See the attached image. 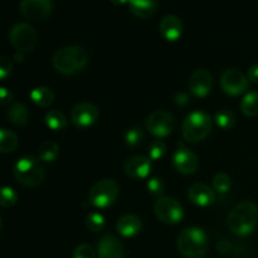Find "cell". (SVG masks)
<instances>
[{
  "label": "cell",
  "mask_w": 258,
  "mask_h": 258,
  "mask_svg": "<svg viewBox=\"0 0 258 258\" xmlns=\"http://www.w3.org/2000/svg\"><path fill=\"white\" fill-rule=\"evenodd\" d=\"M258 223V207L253 202L244 201L233 207L227 218L228 228L237 236H248Z\"/></svg>",
  "instance_id": "1"
},
{
  "label": "cell",
  "mask_w": 258,
  "mask_h": 258,
  "mask_svg": "<svg viewBox=\"0 0 258 258\" xmlns=\"http://www.w3.org/2000/svg\"><path fill=\"white\" fill-rule=\"evenodd\" d=\"M90 60L88 52L78 45H71L58 49L52 58L53 67L62 75H76L85 70Z\"/></svg>",
  "instance_id": "2"
},
{
  "label": "cell",
  "mask_w": 258,
  "mask_h": 258,
  "mask_svg": "<svg viewBox=\"0 0 258 258\" xmlns=\"http://www.w3.org/2000/svg\"><path fill=\"white\" fill-rule=\"evenodd\" d=\"M176 246L181 256L185 258H203L208 252V238L203 229L189 227L180 232Z\"/></svg>",
  "instance_id": "3"
},
{
  "label": "cell",
  "mask_w": 258,
  "mask_h": 258,
  "mask_svg": "<svg viewBox=\"0 0 258 258\" xmlns=\"http://www.w3.org/2000/svg\"><path fill=\"white\" fill-rule=\"evenodd\" d=\"M14 176L20 184L25 186L40 185L45 179V170L39 158L27 155L20 158L14 166Z\"/></svg>",
  "instance_id": "4"
},
{
  "label": "cell",
  "mask_w": 258,
  "mask_h": 258,
  "mask_svg": "<svg viewBox=\"0 0 258 258\" xmlns=\"http://www.w3.org/2000/svg\"><path fill=\"white\" fill-rule=\"evenodd\" d=\"M212 130V117L204 111L197 110L189 113L183 121L181 134L189 143H199L209 135Z\"/></svg>",
  "instance_id": "5"
},
{
  "label": "cell",
  "mask_w": 258,
  "mask_h": 258,
  "mask_svg": "<svg viewBox=\"0 0 258 258\" xmlns=\"http://www.w3.org/2000/svg\"><path fill=\"white\" fill-rule=\"evenodd\" d=\"M118 191L120 189L113 179H102L90 189L88 202L96 208H107L115 203Z\"/></svg>",
  "instance_id": "6"
},
{
  "label": "cell",
  "mask_w": 258,
  "mask_h": 258,
  "mask_svg": "<svg viewBox=\"0 0 258 258\" xmlns=\"http://www.w3.org/2000/svg\"><path fill=\"white\" fill-rule=\"evenodd\" d=\"M9 40L17 52H32L37 45V33L28 23H17L9 32Z\"/></svg>",
  "instance_id": "7"
},
{
  "label": "cell",
  "mask_w": 258,
  "mask_h": 258,
  "mask_svg": "<svg viewBox=\"0 0 258 258\" xmlns=\"http://www.w3.org/2000/svg\"><path fill=\"white\" fill-rule=\"evenodd\" d=\"M154 213L159 221L166 224H176L183 219L184 209L176 199L171 197H161L154 206Z\"/></svg>",
  "instance_id": "8"
},
{
  "label": "cell",
  "mask_w": 258,
  "mask_h": 258,
  "mask_svg": "<svg viewBox=\"0 0 258 258\" xmlns=\"http://www.w3.org/2000/svg\"><path fill=\"white\" fill-rule=\"evenodd\" d=\"M175 127V118L168 111H155L148 116L145 128L156 138H165L170 135Z\"/></svg>",
  "instance_id": "9"
},
{
  "label": "cell",
  "mask_w": 258,
  "mask_h": 258,
  "mask_svg": "<svg viewBox=\"0 0 258 258\" xmlns=\"http://www.w3.org/2000/svg\"><path fill=\"white\" fill-rule=\"evenodd\" d=\"M171 163H173L174 169L176 171L185 174V175L194 174L199 166L198 156L181 143H179L178 148L174 151Z\"/></svg>",
  "instance_id": "10"
},
{
  "label": "cell",
  "mask_w": 258,
  "mask_h": 258,
  "mask_svg": "<svg viewBox=\"0 0 258 258\" xmlns=\"http://www.w3.org/2000/svg\"><path fill=\"white\" fill-rule=\"evenodd\" d=\"M249 81L247 76H244L241 71L236 68H231L222 73L221 87L227 95L238 96L243 93L248 88Z\"/></svg>",
  "instance_id": "11"
},
{
  "label": "cell",
  "mask_w": 258,
  "mask_h": 258,
  "mask_svg": "<svg viewBox=\"0 0 258 258\" xmlns=\"http://www.w3.org/2000/svg\"><path fill=\"white\" fill-rule=\"evenodd\" d=\"M100 111L90 102H80L71 110V122L77 127H88L97 122Z\"/></svg>",
  "instance_id": "12"
},
{
  "label": "cell",
  "mask_w": 258,
  "mask_h": 258,
  "mask_svg": "<svg viewBox=\"0 0 258 258\" xmlns=\"http://www.w3.org/2000/svg\"><path fill=\"white\" fill-rule=\"evenodd\" d=\"M54 4L50 0H24L19 4V10L29 20H42L52 14Z\"/></svg>",
  "instance_id": "13"
},
{
  "label": "cell",
  "mask_w": 258,
  "mask_h": 258,
  "mask_svg": "<svg viewBox=\"0 0 258 258\" xmlns=\"http://www.w3.org/2000/svg\"><path fill=\"white\" fill-rule=\"evenodd\" d=\"M213 86V76L206 68L194 71L189 80V91L196 97H204L208 95Z\"/></svg>",
  "instance_id": "14"
},
{
  "label": "cell",
  "mask_w": 258,
  "mask_h": 258,
  "mask_svg": "<svg viewBox=\"0 0 258 258\" xmlns=\"http://www.w3.org/2000/svg\"><path fill=\"white\" fill-rule=\"evenodd\" d=\"M151 159L144 155H135L128 158L123 164V171L133 179H144L150 174Z\"/></svg>",
  "instance_id": "15"
},
{
  "label": "cell",
  "mask_w": 258,
  "mask_h": 258,
  "mask_svg": "<svg viewBox=\"0 0 258 258\" xmlns=\"http://www.w3.org/2000/svg\"><path fill=\"white\" fill-rule=\"evenodd\" d=\"M98 258H123V246L113 234H103L97 242Z\"/></svg>",
  "instance_id": "16"
},
{
  "label": "cell",
  "mask_w": 258,
  "mask_h": 258,
  "mask_svg": "<svg viewBox=\"0 0 258 258\" xmlns=\"http://www.w3.org/2000/svg\"><path fill=\"white\" fill-rule=\"evenodd\" d=\"M188 198L193 204L198 207H208L213 204L216 199L213 189L204 183H196L189 188Z\"/></svg>",
  "instance_id": "17"
},
{
  "label": "cell",
  "mask_w": 258,
  "mask_h": 258,
  "mask_svg": "<svg viewBox=\"0 0 258 258\" xmlns=\"http://www.w3.org/2000/svg\"><path fill=\"white\" fill-rule=\"evenodd\" d=\"M159 29H160V34L166 40L175 42L180 38L181 33H183V23H181L180 18L176 17V15L168 14L161 19Z\"/></svg>",
  "instance_id": "18"
},
{
  "label": "cell",
  "mask_w": 258,
  "mask_h": 258,
  "mask_svg": "<svg viewBox=\"0 0 258 258\" xmlns=\"http://www.w3.org/2000/svg\"><path fill=\"white\" fill-rule=\"evenodd\" d=\"M143 228V222L135 214H125L116 223V229L121 236L130 238L136 236Z\"/></svg>",
  "instance_id": "19"
},
{
  "label": "cell",
  "mask_w": 258,
  "mask_h": 258,
  "mask_svg": "<svg viewBox=\"0 0 258 258\" xmlns=\"http://www.w3.org/2000/svg\"><path fill=\"white\" fill-rule=\"evenodd\" d=\"M7 117L14 126H25L29 121V110L20 102H14L7 111Z\"/></svg>",
  "instance_id": "20"
},
{
  "label": "cell",
  "mask_w": 258,
  "mask_h": 258,
  "mask_svg": "<svg viewBox=\"0 0 258 258\" xmlns=\"http://www.w3.org/2000/svg\"><path fill=\"white\" fill-rule=\"evenodd\" d=\"M127 4L130 7L131 13L134 15H136L138 18H141V19H145V18H149L150 15H153L159 7L158 3L154 2V0H151V2L134 0V2H128Z\"/></svg>",
  "instance_id": "21"
},
{
  "label": "cell",
  "mask_w": 258,
  "mask_h": 258,
  "mask_svg": "<svg viewBox=\"0 0 258 258\" xmlns=\"http://www.w3.org/2000/svg\"><path fill=\"white\" fill-rule=\"evenodd\" d=\"M29 97L37 106H40V107H48V106L52 105L53 101H54V93H53V91L50 90V88L40 86V87H35L34 90L30 92Z\"/></svg>",
  "instance_id": "22"
},
{
  "label": "cell",
  "mask_w": 258,
  "mask_h": 258,
  "mask_svg": "<svg viewBox=\"0 0 258 258\" xmlns=\"http://www.w3.org/2000/svg\"><path fill=\"white\" fill-rule=\"evenodd\" d=\"M58 154H59V146L54 141H44L40 144L39 149H38L39 160L44 161V163H53L58 158Z\"/></svg>",
  "instance_id": "23"
},
{
  "label": "cell",
  "mask_w": 258,
  "mask_h": 258,
  "mask_svg": "<svg viewBox=\"0 0 258 258\" xmlns=\"http://www.w3.org/2000/svg\"><path fill=\"white\" fill-rule=\"evenodd\" d=\"M45 123L54 131H60L67 127V117L59 110H50L45 113Z\"/></svg>",
  "instance_id": "24"
},
{
  "label": "cell",
  "mask_w": 258,
  "mask_h": 258,
  "mask_svg": "<svg viewBox=\"0 0 258 258\" xmlns=\"http://www.w3.org/2000/svg\"><path fill=\"white\" fill-rule=\"evenodd\" d=\"M241 110L248 117H253L258 115V92L251 91L246 93L241 101Z\"/></svg>",
  "instance_id": "25"
},
{
  "label": "cell",
  "mask_w": 258,
  "mask_h": 258,
  "mask_svg": "<svg viewBox=\"0 0 258 258\" xmlns=\"http://www.w3.org/2000/svg\"><path fill=\"white\" fill-rule=\"evenodd\" d=\"M18 136L7 128H2L0 131V151L3 154H9L17 149Z\"/></svg>",
  "instance_id": "26"
},
{
  "label": "cell",
  "mask_w": 258,
  "mask_h": 258,
  "mask_svg": "<svg viewBox=\"0 0 258 258\" xmlns=\"http://www.w3.org/2000/svg\"><path fill=\"white\" fill-rule=\"evenodd\" d=\"M214 121L221 128L228 130L232 128L236 123V115L229 110H221L214 116Z\"/></svg>",
  "instance_id": "27"
},
{
  "label": "cell",
  "mask_w": 258,
  "mask_h": 258,
  "mask_svg": "<svg viewBox=\"0 0 258 258\" xmlns=\"http://www.w3.org/2000/svg\"><path fill=\"white\" fill-rule=\"evenodd\" d=\"M86 227L92 232H101L105 228V217L97 212H91L86 217Z\"/></svg>",
  "instance_id": "28"
},
{
  "label": "cell",
  "mask_w": 258,
  "mask_h": 258,
  "mask_svg": "<svg viewBox=\"0 0 258 258\" xmlns=\"http://www.w3.org/2000/svg\"><path fill=\"white\" fill-rule=\"evenodd\" d=\"M144 140V133L141 128L139 127H133L130 130H127V133L125 134V141H126V145L128 148L134 149V148H138Z\"/></svg>",
  "instance_id": "29"
},
{
  "label": "cell",
  "mask_w": 258,
  "mask_h": 258,
  "mask_svg": "<svg viewBox=\"0 0 258 258\" xmlns=\"http://www.w3.org/2000/svg\"><path fill=\"white\" fill-rule=\"evenodd\" d=\"M232 180L229 175L226 173H218L214 175L213 178V188L216 189L218 193H227L231 189Z\"/></svg>",
  "instance_id": "30"
},
{
  "label": "cell",
  "mask_w": 258,
  "mask_h": 258,
  "mask_svg": "<svg viewBox=\"0 0 258 258\" xmlns=\"http://www.w3.org/2000/svg\"><path fill=\"white\" fill-rule=\"evenodd\" d=\"M18 196L10 186H3L2 188V197H0V206L8 208L17 203Z\"/></svg>",
  "instance_id": "31"
},
{
  "label": "cell",
  "mask_w": 258,
  "mask_h": 258,
  "mask_svg": "<svg viewBox=\"0 0 258 258\" xmlns=\"http://www.w3.org/2000/svg\"><path fill=\"white\" fill-rule=\"evenodd\" d=\"M166 153V145L164 141L161 140H155L149 145V156L153 160H159L160 158H163Z\"/></svg>",
  "instance_id": "32"
},
{
  "label": "cell",
  "mask_w": 258,
  "mask_h": 258,
  "mask_svg": "<svg viewBox=\"0 0 258 258\" xmlns=\"http://www.w3.org/2000/svg\"><path fill=\"white\" fill-rule=\"evenodd\" d=\"M96 253L97 251H95L91 244L82 243L73 251V258H96Z\"/></svg>",
  "instance_id": "33"
},
{
  "label": "cell",
  "mask_w": 258,
  "mask_h": 258,
  "mask_svg": "<svg viewBox=\"0 0 258 258\" xmlns=\"http://www.w3.org/2000/svg\"><path fill=\"white\" fill-rule=\"evenodd\" d=\"M146 188H148L149 193L153 194V196L160 197L161 198V194L164 193V189H165V186H164V183L161 179L151 178V179H149L148 184H146Z\"/></svg>",
  "instance_id": "34"
},
{
  "label": "cell",
  "mask_w": 258,
  "mask_h": 258,
  "mask_svg": "<svg viewBox=\"0 0 258 258\" xmlns=\"http://www.w3.org/2000/svg\"><path fill=\"white\" fill-rule=\"evenodd\" d=\"M10 72H12V62H10V58L3 55V57H0V78L5 80L10 75Z\"/></svg>",
  "instance_id": "35"
},
{
  "label": "cell",
  "mask_w": 258,
  "mask_h": 258,
  "mask_svg": "<svg viewBox=\"0 0 258 258\" xmlns=\"http://www.w3.org/2000/svg\"><path fill=\"white\" fill-rule=\"evenodd\" d=\"M174 103L179 107H185L189 103V96L185 92H178L174 95Z\"/></svg>",
  "instance_id": "36"
},
{
  "label": "cell",
  "mask_w": 258,
  "mask_h": 258,
  "mask_svg": "<svg viewBox=\"0 0 258 258\" xmlns=\"http://www.w3.org/2000/svg\"><path fill=\"white\" fill-rule=\"evenodd\" d=\"M0 97H2V106H5L8 105V103H10V101H12L13 98V95L10 91H8L5 87H2L0 88Z\"/></svg>",
  "instance_id": "37"
},
{
  "label": "cell",
  "mask_w": 258,
  "mask_h": 258,
  "mask_svg": "<svg viewBox=\"0 0 258 258\" xmlns=\"http://www.w3.org/2000/svg\"><path fill=\"white\" fill-rule=\"evenodd\" d=\"M247 78L251 82L258 83V63L257 64H253L252 67H249L248 73H247Z\"/></svg>",
  "instance_id": "38"
},
{
  "label": "cell",
  "mask_w": 258,
  "mask_h": 258,
  "mask_svg": "<svg viewBox=\"0 0 258 258\" xmlns=\"http://www.w3.org/2000/svg\"><path fill=\"white\" fill-rule=\"evenodd\" d=\"M217 249H218L219 253L227 254L229 251H231V244H229V242L227 241H221L218 242V244H217Z\"/></svg>",
  "instance_id": "39"
},
{
  "label": "cell",
  "mask_w": 258,
  "mask_h": 258,
  "mask_svg": "<svg viewBox=\"0 0 258 258\" xmlns=\"http://www.w3.org/2000/svg\"><path fill=\"white\" fill-rule=\"evenodd\" d=\"M14 59L17 60L18 63H22L23 60H24V53L17 52V53H15V55H14Z\"/></svg>",
  "instance_id": "40"
}]
</instances>
